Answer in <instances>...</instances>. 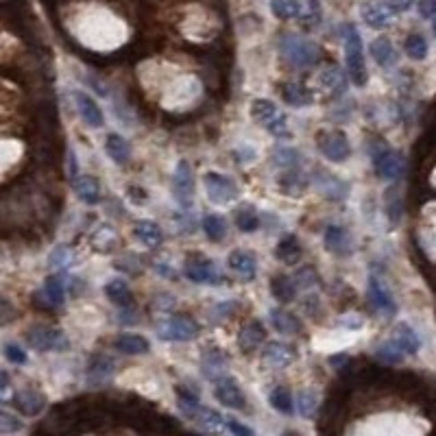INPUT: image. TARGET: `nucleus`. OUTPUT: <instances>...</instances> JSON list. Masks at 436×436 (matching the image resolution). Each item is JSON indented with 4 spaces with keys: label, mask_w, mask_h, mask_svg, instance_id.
<instances>
[{
    "label": "nucleus",
    "mask_w": 436,
    "mask_h": 436,
    "mask_svg": "<svg viewBox=\"0 0 436 436\" xmlns=\"http://www.w3.org/2000/svg\"><path fill=\"white\" fill-rule=\"evenodd\" d=\"M432 27H434V33H436V17H434V24Z\"/></svg>",
    "instance_id": "obj_61"
},
{
    "label": "nucleus",
    "mask_w": 436,
    "mask_h": 436,
    "mask_svg": "<svg viewBox=\"0 0 436 436\" xmlns=\"http://www.w3.org/2000/svg\"><path fill=\"white\" fill-rule=\"evenodd\" d=\"M133 233H136V238H138L140 242H144V245L151 247V249L159 247V245H161V238H164L159 225L153 223V221H136Z\"/></svg>",
    "instance_id": "obj_28"
},
{
    "label": "nucleus",
    "mask_w": 436,
    "mask_h": 436,
    "mask_svg": "<svg viewBox=\"0 0 436 436\" xmlns=\"http://www.w3.org/2000/svg\"><path fill=\"white\" fill-rule=\"evenodd\" d=\"M342 40H344V52H347V70L349 77L356 85L367 83V66L365 54H362V40L356 24L347 22L342 24Z\"/></svg>",
    "instance_id": "obj_2"
},
{
    "label": "nucleus",
    "mask_w": 436,
    "mask_h": 436,
    "mask_svg": "<svg viewBox=\"0 0 436 436\" xmlns=\"http://www.w3.org/2000/svg\"><path fill=\"white\" fill-rule=\"evenodd\" d=\"M192 419L198 421V426H201L203 430H208V432H223L225 430V416H221L210 408L198 406V410H196V414L192 416Z\"/></svg>",
    "instance_id": "obj_35"
},
{
    "label": "nucleus",
    "mask_w": 436,
    "mask_h": 436,
    "mask_svg": "<svg viewBox=\"0 0 436 436\" xmlns=\"http://www.w3.org/2000/svg\"><path fill=\"white\" fill-rule=\"evenodd\" d=\"M279 186L286 194H299V190L303 188V179L301 175L297 173V168H290L282 179H279Z\"/></svg>",
    "instance_id": "obj_46"
},
{
    "label": "nucleus",
    "mask_w": 436,
    "mask_h": 436,
    "mask_svg": "<svg viewBox=\"0 0 436 436\" xmlns=\"http://www.w3.org/2000/svg\"><path fill=\"white\" fill-rule=\"evenodd\" d=\"M317 270L312 268V266H305V268H301L297 275H295V282H297V286H314L317 284Z\"/></svg>",
    "instance_id": "obj_51"
},
{
    "label": "nucleus",
    "mask_w": 436,
    "mask_h": 436,
    "mask_svg": "<svg viewBox=\"0 0 436 436\" xmlns=\"http://www.w3.org/2000/svg\"><path fill=\"white\" fill-rule=\"evenodd\" d=\"M75 192L83 203L94 205V203H99V198H101V184L94 177L81 175V177L75 179Z\"/></svg>",
    "instance_id": "obj_23"
},
{
    "label": "nucleus",
    "mask_w": 436,
    "mask_h": 436,
    "mask_svg": "<svg viewBox=\"0 0 436 436\" xmlns=\"http://www.w3.org/2000/svg\"><path fill=\"white\" fill-rule=\"evenodd\" d=\"M155 330L161 340H175V342H190L198 336V325L188 314H175L164 321H157Z\"/></svg>",
    "instance_id": "obj_3"
},
{
    "label": "nucleus",
    "mask_w": 436,
    "mask_h": 436,
    "mask_svg": "<svg viewBox=\"0 0 436 436\" xmlns=\"http://www.w3.org/2000/svg\"><path fill=\"white\" fill-rule=\"evenodd\" d=\"M319 81L323 83V87L332 89V96H340L344 92V77H342V72L336 66L323 68L321 75H319Z\"/></svg>",
    "instance_id": "obj_37"
},
{
    "label": "nucleus",
    "mask_w": 436,
    "mask_h": 436,
    "mask_svg": "<svg viewBox=\"0 0 436 436\" xmlns=\"http://www.w3.org/2000/svg\"><path fill=\"white\" fill-rule=\"evenodd\" d=\"M393 340L399 344V349H402L404 354H416V351H419V347H421L419 336H416V332L412 330L408 323H399L395 327V338Z\"/></svg>",
    "instance_id": "obj_26"
},
{
    "label": "nucleus",
    "mask_w": 436,
    "mask_h": 436,
    "mask_svg": "<svg viewBox=\"0 0 436 436\" xmlns=\"http://www.w3.org/2000/svg\"><path fill=\"white\" fill-rule=\"evenodd\" d=\"M270 323L282 334H297V332H301V321L295 314L282 310V307L270 310Z\"/></svg>",
    "instance_id": "obj_30"
},
{
    "label": "nucleus",
    "mask_w": 436,
    "mask_h": 436,
    "mask_svg": "<svg viewBox=\"0 0 436 436\" xmlns=\"http://www.w3.org/2000/svg\"><path fill=\"white\" fill-rule=\"evenodd\" d=\"M282 99H284V103L293 105V107H305L314 101V94L305 85L290 81V83L282 85Z\"/></svg>",
    "instance_id": "obj_22"
},
{
    "label": "nucleus",
    "mask_w": 436,
    "mask_h": 436,
    "mask_svg": "<svg viewBox=\"0 0 436 436\" xmlns=\"http://www.w3.org/2000/svg\"><path fill=\"white\" fill-rule=\"evenodd\" d=\"M3 356L11 362V365H27V351L15 342L3 344Z\"/></svg>",
    "instance_id": "obj_49"
},
{
    "label": "nucleus",
    "mask_w": 436,
    "mask_h": 436,
    "mask_svg": "<svg viewBox=\"0 0 436 436\" xmlns=\"http://www.w3.org/2000/svg\"><path fill=\"white\" fill-rule=\"evenodd\" d=\"M48 264H50V268L64 272V270H68L72 264H75V253H72V249L68 245H59L57 249L50 253Z\"/></svg>",
    "instance_id": "obj_39"
},
{
    "label": "nucleus",
    "mask_w": 436,
    "mask_h": 436,
    "mask_svg": "<svg viewBox=\"0 0 436 436\" xmlns=\"http://www.w3.org/2000/svg\"><path fill=\"white\" fill-rule=\"evenodd\" d=\"M249 114H251V118L256 120L260 126H264L268 133H272V136H286L288 133L286 116L270 101L256 99V101L251 103V107H249Z\"/></svg>",
    "instance_id": "obj_4"
},
{
    "label": "nucleus",
    "mask_w": 436,
    "mask_h": 436,
    "mask_svg": "<svg viewBox=\"0 0 436 436\" xmlns=\"http://www.w3.org/2000/svg\"><path fill=\"white\" fill-rule=\"evenodd\" d=\"M235 225L240 227V231L249 233V231H256L260 227V221H258V214L251 205H242L240 210H235Z\"/></svg>",
    "instance_id": "obj_42"
},
{
    "label": "nucleus",
    "mask_w": 436,
    "mask_h": 436,
    "mask_svg": "<svg viewBox=\"0 0 436 436\" xmlns=\"http://www.w3.org/2000/svg\"><path fill=\"white\" fill-rule=\"evenodd\" d=\"M9 391V375L0 369V404H5V399H3V395Z\"/></svg>",
    "instance_id": "obj_60"
},
{
    "label": "nucleus",
    "mask_w": 436,
    "mask_h": 436,
    "mask_svg": "<svg viewBox=\"0 0 436 436\" xmlns=\"http://www.w3.org/2000/svg\"><path fill=\"white\" fill-rule=\"evenodd\" d=\"M264 340H266V330H264V325L260 321L253 319V321H247L240 327V332H238V344H240V349L245 354L256 351Z\"/></svg>",
    "instance_id": "obj_16"
},
{
    "label": "nucleus",
    "mask_w": 436,
    "mask_h": 436,
    "mask_svg": "<svg viewBox=\"0 0 436 436\" xmlns=\"http://www.w3.org/2000/svg\"><path fill=\"white\" fill-rule=\"evenodd\" d=\"M371 54L377 61V66H382V68H391L397 59L395 48H393L391 40H386V38H377L371 42Z\"/></svg>",
    "instance_id": "obj_31"
},
{
    "label": "nucleus",
    "mask_w": 436,
    "mask_h": 436,
    "mask_svg": "<svg viewBox=\"0 0 436 436\" xmlns=\"http://www.w3.org/2000/svg\"><path fill=\"white\" fill-rule=\"evenodd\" d=\"M314 186L327 196V198H332V201H342L344 196H347V190L349 186L344 184V181H340L338 177H334L332 173H327V170H317L314 175Z\"/></svg>",
    "instance_id": "obj_15"
},
{
    "label": "nucleus",
    "mask_w": 436,
    "mask_h": 436,
    "mask_svg": "<svg viewBox=\"0 0 436 436\" xmlns=\"http://www.w3.org/2000/svg\"><path fill=\"white\" fill-rule=\"evenodd\" d=\"M369 299H371L375 310H379V312H386V314H395L397 312V305H395L391 293L375 275L369 279Z\"/></svg>",
    "instance_id": "obj_18"
},
{
    "label": "nucleus",
    "mask_w": 436,
    "mask_h": 436,
    "mask_svg": "<svg viewBox=\"0 0 436 436\" xmlns=\"http://www.w3.org/2000/svg\"><path fill=\"white\" fill-rule=\"evenodd\" d=\"M268 402H270V406L275 408L277 412H282V414H293V395H290L288 388H284V386L272 388Z\"/></svg>",
    "instance_id": "obj_41"
},
{
    "label": "nucleus",
    "mask_w": 436,
    "mask_h": 436,
    "mask_svg": "<svg viewBox=\"0 0 436 436\" xmlns=\"http://www.w3.org/2000/svg\"><path fill=\"white\" fill-rule=\"evenodd\" d=\"M325 247L327 251L336 253V256H349V251H351L349 233L340 225H330L325 229Z\"/></svg>",
    "instance_id": "obj_20"
},
{
    "label": "nucleus",
    "mask_w": 436,
    "mask_h": 436,
    "mask_svg": "<svg viewBox=\"0 0 436 436\" xmlns=\"http://www.w3.org/2000/svg\"><path fill=\"white\" fill-rule=\"evenodd\" d=\"M279 48L284 52V57L297 68H312L323 57V50L319 44L295 33H284V38L279 40Z\"/></svg>",
    "instance_id": "obj_1"
},
{
    "label": "nucleus",
    "mask_w": 436,
    "mask_h": 436,
    "mask_svg": "<svg viewBox=\"0 0 436 436\" xmlns=\"http://www.w3.org/2000/svg\"><path fill=\"white\" fill-rule=\"evenodd\" d=\"M414 0H384V5L393 11V13H402V11H408L412 7Z\"/></svg>",
    "instance_id": "obj_55"
},
{
    "label": "nucleus",
    "mask_w": 436,
    "mask_h": 436,
    "mask_svg": "<svg viewBox=\"0 0 436 436\" xmlns=\"http://www.w3.org/2000/svg\"><path fill=\"white\" fill-rule=\"evenodd\" d=\"M373 155V166H375V173L382 177V179H395L402 173V157L399 153L391 151L384 144H379L371 151Z\"/></svg>",
    "instance_id": "obj_11"
},
{
    "label": "nucleus",
    "mask_w": 436,
    "mask_h": 436,
    "mask_svg": "<svg viewBox=\"0 0 436 436\" xmlns=\"http://www.w3.org/2000/svg\"><path fill=\"white\" fill-rule=\"evenodd\" d=\"M317 404H319V397H317V393L314 391H301L299 393V412L303 414V416H312L314 414V410H317Z\"/></svg>",
    "instance_id": "obj_47"
},
{
    "label": "nucleus",
    "mask_w": 436,
    "mask_h": 436,
    "mask_svg": "<svg viewBox=\"0 0 436 436\" xmlns=\"http://www.w3.org/2000/svg\"><path fill=\"white\" fill-rule=\"evenodd\" d=\"M89 245H92L94 251H101V253H109L114 251L116 245H118V235L114 231V227L109 225H99L92 235H89Z\"/></svg>",
    "instance_id": "obj_25"
},
{
    "label": "nucleus",
    "mask_w": 436,
    "mask_h": 436,
    "mask_svg": "<svg viewBox=\"0 0 436 436\" xmlns=\"http://www.w3.org/2000/svg\"><path fill=\"white\" fill-rule=\"evenodd\" d=\"M177 399H179L181 412L192 419V416L196 414V410H198V397L194 393H190L188 388H184V386H177Z\"/></svg>",
    "instance_id": "obj_44"
},
{
    "label": "nucleus",
    "mask_w": 436,
    "mask_h": 436,
    "mask_svg": "<svg viewBox=\"0 0 436 436\" xmlns=\"http://www.w3.org/2000/svg\"><path fill=\"white\" fill-rule=\"evenodd\" d=\"M72 99H75L79 114L83 116V120L89 126H103L105 124V116L101 112V107L94 103V99H89L85 92H72Z\"/></svg>",
    "instance_id": "obj_19"
},
{
    "label": "nucleus",
    "mask_w": 436,
    "mask_h": 436,
    "mask_svg": "<svg viewBox=\"0 0 436 436\" xmlns=\"http://www.w3.org/2000/svg\"><path fill=\"white\" fill-rule=\"evenodd\" d=\"M114 347L120 351V354H129V356H142L149 351V340L142 338L138 334H124V336H118L114 340Z\"/></svg>",
    "instance_id": "obj_29"
},
{
    "label": "nucleus",
    "mask_w": 436,
    "mask_h": 436,
    "mask_svg": "<svg viewBox=\"0 0 436 436\" xmlns=\"http://www.w3.org/2000/svg\"><path fill=\"white\" fill-rule=\"evenodd\" d=\"M13 406L24 416H38L46 406V397L35 388H22L13 395Z\"/></svg>",
    "instance_id": "obj_13"
},
{
    "label": "nucleus",
    "mask_w": 436,
    "mask_h": 436,
    "mask_svg": "<svg viewBox=\"0 0 436 436\" xmlns=\"http://www.w3.org/2000/svg\"><path fill=\"white\" fill-rule=\"evenodd\" d=\"M275 256L286 264H295V262L301 260L303 251H301V245H299V240L295 238V235H286V238L279 240V245L275 249Z\"/></svg>",
    "instance_id": "obj_32"
},
{
    "label": "nucleus",
    "mask_w": 436,
    "mask_h": 436,
    "mask_svg": "<svg viewBox=\"0 0 436 436\" xmlns=\"http://www.w3.org/2000/svg\"><path fill=\"white\" fill-rule=\"evenodd\" d=\"M225 428L231 432V434H238V436H253V430L242 426L240 421L231 419V416H225Z\"/></svg>",
    "instance_id": "obj_53"
},
{
    "label": "nucleus",
    "mask_w": 436,
    "mask_h": 436,
    "mask_svg": "<svg viewBox=\"0 0 436 436\" xmlns=\"http://www.w3.org/2000/svg\"><path fill=\"white\" fill-rule=\"evenodd\" d=\"M270 11L279 20H293L301 15V3L299 0H270Z\"/></svg>",
    "instance_id": "obj_38"
},
{
    "label": "nucleus",
    "mask_w": 436,
    "mask_h": 436,
    "mask_svg": "<svg viewBox=\"0 0 436 436\" xmlns=\"http://www.w3.org/2000/svg\"><path fill=\"white\" fill-rule=\"evenodd\" d=\"M375 354H377L379 360H384L386 365H399V362L404 360V351L399 349V344L395 340H386V342L377 344Z\"/></svg>",
    "instance_id": "obj_43"
},
{
    "label": "nucleus",
    "mask_w": 436,
    "mask_h": 436,
    "mask_svg": "<svg viewBox=\"0 0 436 436\" xmlns=\"http://www.w3.org/2000/svg\"><path fill=\"white\" fill-rule=\"evenodd\" d=\"M33 305H35V307H40L42 312H50V310H54V307H52V303L46 299L44 290H38V293L33 295Z\"/></svg>",
    "instance_id": "obj_56"
},
{
    "label": "nucleus",
    "mask_w": 436,
    "mask_h": 436,
    "mask_svg": "<svg viewBox=\"0 0 436 436\" xmlns=\"http://www.w3.org/2000/svg\"><path fill=\"white\" fill-rule=\"evenodd\" d=\"M186 275L194 282V284H205V286H221L225 284V275L218 272L214 268V262L208 258L196 256V260L186 262Z\"/></svg>",
    "instance_id": "obj_9"
},
{
    "label": "nucleus",
    "mask_w": 436,
    "mask_h": 436,
    "mask_svg": "<svg viewBox=\"0 0 436 436\" xmlns=\"http://www.w3.org/2000/svg\"><path fill=\"white\" fill-rule=\"evenodd\" d=\"M360 13H362V20L371 29H384L391 22V15H393V11L386 5H377V3H362Z\"/></svg>",
    "instance_id": "obj_21"
},
{
    "label": "nucleus",
    "mask_w": 436,
    "mask_h": 436,
    "mask_svg": "<svg viewBox=\"0 0 436 436\" xmlns=\"http://www.w3.org/2000/svg\"><path fill=\"white\" fill-rule=\"evenodd\" d=\"M235 307H238V303H233V301H225V303H221V305H216V307H214V319H216V321H225V319H229V317L235 312Z\"/></svg>",
    "instance_id": "obj_52"
},
{
    "label": "nucleus",
    "mask_w": 436,
    "mask_h": 436,
    "mask_svg": "<svg viewBox=\"0 0 436 436\" xmlns=\"http://www.w3.org/2000/svg\"><path fill=\"white\" fill-rule=\"evenodd\" d=\"M15 319V310L13 305L7 299H0V325H7L9 321Z\"/></svg>",
    "instance_id": "obj_54"
},
{
    "label": "nucleus",
    "mask_w": 436,
    "mask_h": 436,
    "mask_svg": "<svg viewBox=\"0 0 436 436\" xmlns=\"http://www.w3.org/2000/svg\"><path fill=\"white\" fill-rule=\"evenodd\" d=\"M214 397L221 402V406L231 408V410H245L247 408V397L245 393L238 388V384L231 377H221L216 379V388H214Z\"/></svg>",
    "instance_id": "obj_10"
},
{
    "label": "nucleus",
    "mask_w": 436,
    "mask_h": 436,
    "mask_svg": "<svg viewBox=\"0 0 436 436\" xmlns=\"http://www.w3.org/2000/svg\"><path fill=\"white\" fill-rule=\"evenodd\" d=\"M42 290H44L46 299L52 303L54 310H57L59 305H64V299H66V284H64V277H59V275H50V277H46Z\"/></svg>",
    "instance_id": "obj_34"
},
{
    "label": "nucleus",
    "mask_w": 436,
    "mask_h": 436,
    "mask_svg": "<svg viewBox=\"0 0 436 436\" xmlns=\"http://www.w3.org/2000/svg\"><path fill=\"white\" fill-rule=\"evenodd\" d=\"M317 147L330 161H344L351 153L349 140L342 131H321L317 136Z\"/></svg>",
    "instance_id": "obj_7"
},
{
    "label": "nucleus",
    "mask_w": 436,
    "mask_h": 436,
    "mask_svg": "<svg viewBox=\"0 0 436 436\" xmlns=\"http://www.w3.org/2000/svg\"><path fill=\"white\" fill-rule=\"evenodd\" d=\"M105 151L107 155L112 157L118 166H124L126 161H129V155H131V149L129 144H126V140L118 133H109L107 140H105Z\"/></svg>",
    "instance_id": "obj_27"
},
{
    "label": "nucleus",
    "mask_w": 436,
    "mask_h": 436,
    "mask_svg": "<svg viewBox=\"0 0 436 436\" xmlns=\"http://www.w3.org/2000/svg\"><path fill=\"white\" fill-rule=\"evenodd\" d=\"M205 181V190H208V196L214 205H227L231 203L235 196H238V188L235 184L225 177V175H218V173H205L203 177Z\"/></svg>",
    "instance_id": "obj_8"
},
{
    "label": "nucleus",
    "mask_w": 436,
    "mask_h": 436,
    "mask_svg": "<svg viewBox=\"0 0 436 436\" xmlns=\"http://www.w3.org/2000/svg\"><path fill=\"white\" fill-rule=\"evenodd\" d=\"M105 293H107V297L112 299L116 305H120V307H129L131 303H133V295H131V290H129V286H126L122 279H112L107 286H105Z\"/></svg>",
    "instance_id": "obj_33"
},
{
    "label": "nucleus",
    "mask_w": 436,
    "mask_h": 436,
    "mask_svg": "<svg viewBox=\"0 0 436 436\" xmlns=\"http://www.w3.org/2000/svg\"><path fill=\"white\" fill-rule=\"evenodd\" d=\"M349 362H351V358L347 354H338V356H332L330 358V365H334V369L340 371V373L349 367Z\"/></svg>",
    "instance_id": "obj_57"
},
{
    "label": "nucleus",
    "mask_w": 436,
    "mask_h": 436,
    "mask_svg": "<svg viewBox=\"0 0 436 436\" xmlns=\"http://www.w3.org/2000/svg\"><path fill=\"white\" fill-rule=\"evenodd\" d=\"M406 52L410 54L412 59H423L426 54H428V42H426L423 35H419V33L408 35V40H406Z\"/></svg>",
    "instance_id": "obj_45"
},
{
    "label": "nucleus",
    "mask_w": 436,
    "mask_h": 436,
    "mask_svg": "<svg viewBox=\"0 0 436 436\" xmlns=\"http://www.w3.org/2000/svg\"><path fill=\"white\" fill-rule=\"evenodd\" d=\"M275 164L284 168H297L299 166V151L295 149H277L275 151Z\"/></svg>",
    "instance_id": "obj_48"
},
{
    "label": "nucleus",
    "mask_w": 436,
    "mask_h": 436,
    "mask_svg": "<svg viewBox=\"0 0 436 436\" xmlns=\"http://www.w3.org/2000/svg\"><path fill=\"white\" fill-rule=\"evenodd\" d=\"M227 365H229V358L216 347H210L203 351L201 356V371L208 379H221L227 375Z\"/></svg>",
    "instance_id": "obj_14"
},
{
    "label": "nucleus",
    "mask_w": 436,
    "mask_h": 436,
    "mask_svg": "<svg viewBox=\"0 0 436 436\" xmlns=\"http://www.w3.org/2000/svg\"><path fill=\"white\" fill-rule=\"evenodd\" d=\"M129 198L133 203H144L147 201V192H144L140 186H129Z\"/></svg>",
    "instance_id": "obj_59"
},
{
    "label": "nucleus",
    "mask_w": 436,
    "mask_h": 436,
    "mask_svg": "<svg viewBox=\"0 0 436 436\" xmlns=\"http://www.w3.org/2000/svg\"><path fill=\"white\" fill-rule=\"evenodd\" d=\"M114 373V360L109 356H94L92 362H89V369H87V375L92 382H103L105 377H109Z\"/></svg>",
    "instance_id": "obj_36"
},
{
    "label": "nucleus",
    "mask_w": 436,
    "mask_h": 436,
    "mask_svg": "<svg viewBox=\"0 0 436 436\" xmlns=\"http://www.w3.org/2000/svg\"><path fill=\"white\" fill-rule=\"evenodd\" d=\"M203 231L208 233V238L214 240V242H221L225 235H227V225L221 216L216 214H210L203 218Z\"/></svg>",
    "instance_id": "obj_40"
},
{
    "label": "nucleus",
    "mask_w": 436,
    "mask_h": 436,
    "mask_svg": "<svg viewBox=\"0 0 436 436\" xmlns=\"http://www.w3.org/2000/svg\"><path fill=\"white\" fill-rule=\"evenodd\" d=\"M419 13L423 17H436V0H419Z\"/></svg>",
    "instance_id": "obj_58"
},
{
    "label": "nucleus",
    "mask_w": 436,
    "mask_h": 436,
    "mask_svg": "<svg viewBox=\"0 0 436 436\" xmlns=\"http://www.w3.org/2000/svg\"><path fill=\"white\" fill-rule=\"evenodd\" d=\"M27 342L38 351H66L70 347L68 336L48 325H33L27 332Z\"/></svg>",
    "instance_id": "obj_5"
},
{
    "label": "nucleus",
    "mask_w": 436,
    "mask_h": 436,
    "mask_svg": "<svg viewBox=\"0 0 436 436\" xmlns=\"http://www.w3.org/2000/svg\"><path fill=\"white\" fill-rule=\"evenodd\" d=\"M173 196L179 203V208H184V210H190L194 203V175H192V166L186 159H181L175 168Z\"/></svg>",
    "instance_id": "obj_6"
},
{
    "label": "nucleus",
    "mask_w": 436,
    "mask_h": 436,
    "mask_svg": "<svg viewBox=\"0 0 436 436\" xmlns=\"http://www.w3.org/2000/svg\"><path fill=\"white\" fill-rule=\"evenodd\" d=\"M297 351L286 342H268L266 349L262 351V365L266 369H286L290 362H295Z\"/></svg>",
    "instance_id": "obj_12"
},
{
    "label": "nucleus",
    "mask_w": 436,
    "mask_h": 436,
    "mask_svg": "<svg viewBox=\"0 0 436 436\" xmlns=\"http://www.w3.org/2000/svg\"><path fill=\"white\" fill-rule=\"evenodd\" d=\"M297 282L295 277H288V275H275L270 279V293L275 297L279 303H290L295 297H297Z\"/></svg>",
    "instance_id": "obj_24"
},
{
    "label": "nucleus",
    "mask_w": 436,
    "mask_h": 436,
    "mask_svg": "<svg viewBox=\"0 0 436 436\" xmlns=\"http://www.w3.org/2000/svg\"><path fill=\"white\" fill-rule=\"evenodd\" d=\"M20 430H22L20 419H15V416L0 410V434H13V432H20Z\"/></svg>",
    "instance_id": "obj_50"
},
{
    "label": "nucleus",
    "mask_w": 436,
    "mask_h": 436,
    "mask_svg": "<svg viewBox=\"0 0 436 436\" xmlns=\"http://www.w3.org/2000/svg\"><path fill=\"white\" fill-rule=\"evenodd\" d=\"M227 262H229L231 270H233V272H238V275H240L245 282H253V279H256L258 264H256V258H253L249 251H242V249L231 251Z\"/></svg>",
    "instance_id": "obj_17"
}]
</instances>
